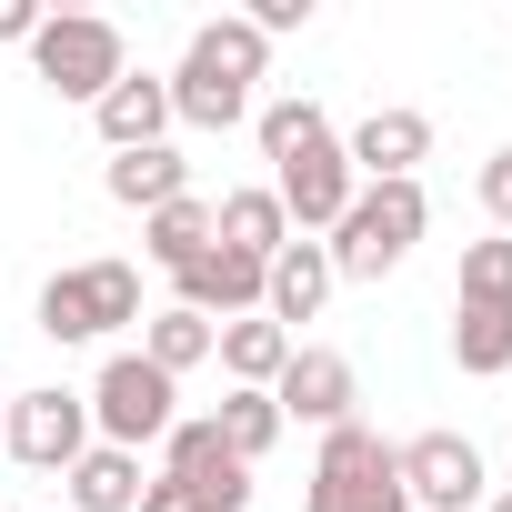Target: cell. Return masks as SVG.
Wrapping results in <instances>:
<instances>
[{
	"instance_id": "obj_1",
	"label": "cell",
	"mask_w": 512,
	"mask_h": 512,
	"mask_svg": "<svg viewBox=\"0 0 512 512\" xmlns=\"http://www.w3.org/2000/svg\"><path fill=\"white\" fill-rule=\"evenodd\" d=\"M262 71H272V41L251 31L241 11L201 21L191 51H181V71H171V121H191V131H231V121H251V81H262Z\"/></svg>"
},
{
	"instance_id": "obj_2",
	"label": "cell",
	"mask_w": 512,
	"mask_h": 512,
	"mask_svg": "<svg viewBox=\"0 0 512 512\" xmlns=\"http://www.w3.org/2000/svg\"><path fill=\"white\" fill-rule=\"evenodd\" d=\"M422 221H432V201H422V181H362L352 191V211L332 221V282H382V272H402L412 262V241H422Z\"/></svg>"
},
{
	"instance_id": "obj_3",
	"label": "cell",
	"mask_w": 512,
	"mask_h": 512,
	"mask_svg": "<svg viewBox=\"0 0 512 512\" xmlns=\"http://www.w3.org/2000/svg\"><path fill=\"white\" fill-rule=\"evenodd\" d=\"M31 71H41V91H61V101L91 111V101L131 71L121 21H101V11H41V31H31Z\"/></svg>"
},
{
	"instance_id": "obj_4",
	"label": "cell",
	"mask_w": 512,
	"mask_h": 512,
	"mask_svg": "<svg viewBox=\"0 0 512 512\" xmlns=\"http://www.w3.org/2000/svg\"><path fill=\"white\" fill-rule=\"evenodd\" d=\"M312 512H412V492H402V452H392L372 422L322 432V462H312Z\"/></svg>"
},
{
	"instance_id": "obj_5",
	"label": "cell",
	"mask_w": 512,
	"mask_h": 512,
	"mask_svg": "<svg viewBox=\"0 0 512 512\" xmlns=\"http://www.w3.org/2000/svg\"><path fill=\"white\" fill-rule=\"evenodd\" d=\"M81 402H91V442H111V452H141V442H161V432L181 422V382L151 372L141 352H111Z\"/></svg>"
},
{
	"instance_id": "obj_6",
	"label": "cell",
	"mask_w": 512,
	"mask_h": 512,
	"mask_svg": "<svg viewBox=\"0 0 512 512\" xmlns=\"http://www.w3.org/2000/svg\"><path fill=\"white\" fill-rule=\"evenodd\" d=\"M121 322H141V272L131 262H71L41 282V332L51 342H111Z\"/></svg>"
},
{
	"instance_id": "obj_7",
	"label": "cell",
	"mask_w": 512,
	"mask_h": 512,
	"mask_svg": "<svg viewBox=\"0 0 512 512\" xmlns=\"http://www.w3.org/2000/svg\"><path fill=\"white\" fill-rule=\"evenodd\" d=\"M0 452H11L21 472H71L91 452V402L41 382V392H11V432H0Z\"/></svg>"
},
{
	"instance_id": "obj_8",
	"label": "cell",
	"mask_w": 512,
	"mask_h": 512,
	"mask_svg": "<svg viewBox=\"0 0 512 512\" xmlns=\"http://www.w3.org/2000/svg\"><path fill=\"white\" fill-rule=\"evenodd\" d=\"M352 161H342V141H312V151H292L282 171H272V201H282V221L312 241V231H332L342 211H352Z\"/></svg>"
},
{
	"instance_id": "obj_9",
	"label": "cell",
	"mask_w": 512,
	"mask_h": 512,
	"mask_svg": "<svg viewBox=\"0 0 512 512\" xmlns=\"http://www.w3.org/2000/svg\"><path fill=\"white\" fill-rule=\"evenodd\" d=\"M392 452H402V492L422 512H482V452L462 432H412Z\"/></svg>"
},
{
	"instance_id": "obj_10",
	"label": "cell",
	"mask_w": 512,
	"mask_h": 512,
	"mask_svg": "<svg viewBox=\"0 0 512 512\" xmlns=\"http://www.w3.org/2000/svg\"><path fill=\"white\" fill-rule=\"evenodd\" d=\"M272 402H282V422H322V432H342V422H352V402H362V382H352V362H342V352L302 342V352L282 362Z\"/></svg>"
},
{
	"instance_id": "obj_11",
	"label": "cell",
	"mask_w": 512,
	"mask_h": 512,
	"mask_svg": "<svg viewBox=\"0 0 512 512\" xmlns=\"http://www.w3.org/2000/svg\"><path fill=\"white\" fill-rule=\"evenodd\" d=\"M322 302H332V251L292 231L272 262H262V322H282V332H292V322H322Z\"/></svg>"
},
{
	"instance_id": "obj_12",
	"label": "cell",
	"mask_w": 512,
	"mask_h": 512,
	"mask_svg": "<svg viewBox=\"0 0 512 512\" xmlns=\"http://www.w3.org/2000/svg\"><path fill=\"white\" fill-rule=\"evenodd\" d=\"M181 282V312H201V322H251L262 312V262H241V251H201L191 272H171Z\"/></svg>"
},
{
	"instance_id": "obj_13",
	"label": "cell",
	"mask_w": 512,
	"mask_h": 512,
	"mask_svg": "<svg viewBox=\"0 0 512 512\" xmlns=\"http://www.w3.org/2000/svg\"><path fill=\"white\" fill-rule=\"evenodd\" d=\"M91 121H101V141H111V151H161V131H171V81L121 71V81L91 101Z\"/></svg>"
},
{
	"instance_id": "obj_14",
	"label": "cell",
	"mask_w": 512,
	"mask_h": 512,
	"mask_svg": "<svg viewBox=\"0 0 512 512\" xmlns=\"http://www.w3.org/2000/svg\"><path fill=\"white\" fill-rule=\"evenodd\" d=\"M432 151V121L422 111H372L352 141H342V161H352V181H412V161Z\"/></svg>"
},
{
	"instance_id": "obj_15",
	"label": "cell",
	"mask_w": 512,
	"mask_h": 512,
	"mask_svg": "<svg viewBox=\"0 0 512 512\" xmlns=\"http://www.w3.org/2000/svg\"><path fill=\"white\" fill-rule=\"evenodd\" d=\"M211 241H221V251H241V262H272V251L292 241V221H282L272 181H251V191H221V201H211Z\"/></svg>"
},
{
	"instance_id": "obj_16",
	"label": "cell",
	"mask_w": 512,
	"mask_h": 512,
	"mask_svg": "<svg viewBox=\"0 0 512 512\" xmlns=\"http://www.w3.org/2000/svg\"><path fill=\"white\" fill-rule=\"evenodd\" d=\"M292 352H302V342H292L282 322H262V312H251V322H221V342H211V362L231 372V392H272Z\"/></svg>"
},
{
	"instance_id": "obj_17",
	"label": "cell",
	"mask_w": 512,
	"mask_h": 512,
	"mask_svg": "<svg viewBox=\"0 0 512 512\" xmlns=\"http://www.w3.org/2000/svg\"><path fill=\"white\" fill-rule=\"evenodd\" d=\"M101 181H111V201H121V211H141V221H151L161 201H181V191H191V161H181L171 141H161V151H111V171H101Z\"/></svg>"
},
{
	"instance_id": "obj_18",
	"label": "cell",
	"mask_w": 512,
	"mask_h": 512,
	"mask_svg": "<svg viewBox=\"0 0 512 512\" xmlns=\"http://www.w3.org/2000/svg\"><path fill=\"white\" fill-rule=\"evenodd\" d=\"M71 512H141V452H111V442H91L71 472Z\"/></svg>"
},
{
	"instance_id": "obj_19",
	"label": "cell",
	"mask_w": 512,
	"mask_h": 512,
	"mask_svg": "<svg viewBox=\"0 0 512 512\" xmlns=\"http://www.w3.org/2000/svg\"><path fill=\"white\" fill-rule=\"evenodd\" d=\"M211 342H221V322H201V312H181V302H171V312H141V362H151V372H171V382H181V372H201V362H211Z\"/></svg>"
},
{
	"instance_id": "obj_20",
	"label": "cell",
	"mask_w": 512,
	"mask_h": 512,
	"mask_svg": "<svg viewBox=\"0 0 512 512\" xmlns=\"http://www.w3.org/2000/svg\"><path fill=\"white\" fill-rule=\"evenodd\" d=\"M141 251H151L161 272H191L201 251H211V201H201V191H181V201H161V211L141 221Z\"/></svg>"
},
{
	"instance_id": "obj_21",
	"label": "cell",
	"mask_w": 512,
	"mask_h": 512,
	"mask_svg": "<svg viewBox=\"0 0 512 512\" xmlns=\"http://www.w3.org/2000/svg\"><path fill=\"white\" fill-rule=\"evenodd\" d=\"M452 362L462 372H512V302H462V322H452Z\"/></svg>"
},
{
	"instance_id": "obj_22",
	"label": "cell",
	"mask_w": 512,
	"mask_h": 512,
	"mask_svg": "<svg viewBox=\"0 0 512 512\" xmlns=\"http://www.w3.org/2000/svg\"><path fill=\"white\" fill-rule=\"evenodd\" d=\"M211 422H221V452H231V462H262V452L282 442V402H272V392H221Z\"/></svg>"
},
{
	"instance_id": "obj_23",
	"label": "cell",
	"mask_w": 512,
	"mask_h": 512,
	"mask_svg": "<svg viewBox=\"0 0 512 512\" xmlns=\"http://www.w3.org/2000/svg\"><path fill=\"white\" fill-rule=\"evenodd\" d=\"M251 131H262V161L282 171L292 151H312V141H332V121H322V101H262L251 111Z\"/></svg>"
},
{
	"instance_id": "obj_24",
	"label": "cell",
	"mask_w": 512,
	"mask_h": 512,
	"mask_svg": "<svg viewBox=\"0 0 512 512\" xmlns=\"http://www.w3.org/2000/svg\"><path fill=\"white\" fill-rule=\"evenodd\" d=\"M161 472H181V482H211V472H231V452H221V422H211V412H181V422L161 432Z\"/></svg>"
},
{
	"instance_id": "obj_25",
	"label": "cell",
	"mask_w": 512,
	"mask_h": 512,
	"mask_svg": "<svg viewBox=\"0 0 512 512\" xmlns=\"http://www.w3.org/2000/svg\"><path fill=\"white\" fill-rule=\"evenodd\" d=\"M462 302H512V231L462 251Z\"/></svg>"
},
{
	"instance_id": "obj_26",
	"label": "cell",
	"mask_w": 512,
	"mask_h": 512,
	"mask_svg": "<svg viewBox=\"0 0 512 512\" xmlns=\"http://www.w3.org/2000/svg\"><path fill=\"white\" fill-rule=\"evenodd\" d=\"M201 492V512H241L251 502V462H231V472H211V482H191Z\"/></svg>"
},
{
	"instance_id": "obj_27",
	"label": "cell",
	"mask_w": 512,
	"mask_h": 512,
	"mask_svg": "<svg viewBox=\"0 0 512 512\" xmlns=\"http://www.w3.org/2000/svg\"><path fill=\"white\" fill-rule=\"evenodd\" d=\"M482 211H492V231H512V151L482 161Z\"/></svg>"
},
{
	"instance_id": "obj_28",
	"label": "cell",
	"mask_w": 512,
	"mask_h": 512,
	"mask_svg": "<svg viewBox=\"0 0 512 512\" xmlns=\"http://www.w3.org/2000/svg\"><path fill=\"white\" fill-rule=\"evenodd\" d=\"M141 512H201V492H191L181 472H151V482H141Z\"/></svg>"
},
{
	"instance_id": "obj_29",
	"label": "cell",
	"mask_w": 512,
	"mask_h": 512,
	"mask_svg": "<svg viewBox=\"0 0 512 512\" xmlns=\"http://www.w3.org/2000/svg\"><path fill=\"white\" fill-rule=\"evenodd\" d=\"M31 31H41V11H31V0H0V41H21V51H31Z\"/></svg>"
},
{
	"instance_id": "obj_30",
	"label": "cell",
	"mask_w": 512,
	"mask_h": 512,
	"mask_svg": "<svg viewBox=\"0 0 512 512\" xmlns=\"http://www.w3.org/2000/svg\"><path fill=\"white\" fill-rule=\"evenodd\" d=\"M482 512H512V492H492V502H482Z\"/></svg>"
},
{
	"instance_id": "obj_31",
	"label": "cell",
	"mask_w": 512,
	"mask_h": 512,
	"mask_svg": "<svg viewBox=\"0 0 512 512\" xmlns=\"http://www.w3.org/2000/svg\"><path fill=\"white\" fill-rule=\"evenodd\" d=\"M0 432H11V402H0Z\"/></svg>"
}]
</instances>
